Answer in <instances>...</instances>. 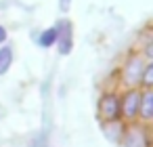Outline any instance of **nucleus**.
<instances>
[{"label":"nucleus","mask_w":153,"mask_h":147,"mask_svg":"<svg viewBox=\"0 0 153 147\" xmlns=\"http://www.w3.org/2000/svg\"><path fill=\"white\" fill-rule=\"evenodd\" d=\"M4 40H7V30L0 25V42H4Z\"/></svg>","instance_id":"9d476101"},{"label":"nucleus","mask_w":153,"mask_h":147,"mask_svg":"<svg viewBox=\"0 0 153 147\" xmlns=\"http://www.w3.org/2000/svg\"><path fill=\"white\" fill-rule=\"evenodd\" d=\"M101 109H103V116L109 120V122H117L120 120V111H122V105H120V99L115 95H105L101 99Z\"/></svg>","instance_id":"f03ea898"},{"label":"nucleus","mask_w":153,"mask_h":147,"mask_svg":"<svg viewBox=\"0 0 153 147\" xmlns=\"http://www.w3.org/2000/svg\"><path fill=\"white\" fill-rule=\"evenodd\" d=\"M57 42V28H48L42 36H40V44L42 46H53Z\"/></svg>","instance_id":"0eeeda50"},{"label":"nucleus","mask_w":153,"mask_h":147,"mask_svg":"<svg viewBox=\"0 0 153 147\" xmlns=\"http://www.w3.org/2000/svg\"><path fill=\"white\" fill-rule=\"evenodd\" d=\"M140 107H143V118H145V120H151V116H153V93H151L149 88H147V93L143 95Z\"/></svg>","instance_id":"423d86ee"},{"label":"nucleus","mask_w":153,"mask_h":147,"mask_svg":"<svg viewBox=\"0 0 153 147\" xmlns=\"http://www.w3.org/2000/svg\"><path fill=\"white\" fill-rule=\"evenodd\" d=\"M59 7H61V11H69V4H71V0H59Z\"/></svg>","instance_id":"1a4fd4ad"},{"label":"nucleus","mask_w":153,"mask_h":147,"mask_svg":"<svg viewBox=\"0 0 153 147\" xmlns=\"http://www.w3.org/2000/svg\"><path fill=\"white\" fill-rule=\"evenodd\" d=\"M57 42H59V53L67 55L71 51V25L65 21L57 28Z\"/></svg>","instance_id":"7ed1b4c3"},{"label":"nucleus","mask_w":153,"mask_h":147,"mask_svg":"<svg viewBox=\"0 0 153 147\" xmlns=\"http://www.w3.org/2000/svg\"><path fill=\"white\" fill-rule=\"evenodd\" d=\"M143 72H145V80H143V84H145V88H149V86H151V80H153V65H147Z\"/></svg>","instance_id":"6e6552de"},{"label":"nucleus","mask_w":153,"mask_h":147,"mask_svg":"<svg viewBox=\"0 0 153 147\" xmlns=\"http://www.w3.org/2000/svg\"><path fill=\"white\" fill-rule=\"evenodd\" d=\"M143 61L138 59V57H130V61H128V65H126V69H124V78H126V82L128 84H136L138 80H140V74H143Z\"/></svg>","instance_id":"20e7f679"},{"label":"nucleus","mask_w":153,"mask_h":147,"mask_svg":"<svg viewBox=\"0 0 153 147\" xmlns=\"http://www.w3.org/2000/svg\"><path fill=\"white\" fill-rule=\"evenodd\" d=\"M140 101H143V95L138 93V90H134V88H130L126 95H124V99L120 101V105H122V111L126 113V118H136V113L140 111Z\"/></svg>","instance_id":"f257e3e1"},{"label":"nucleus","mask_w":153,"mask_h":147,"mask_svg":"<svg viewBox=\"0 0 153 147\" xmlns=\"http://www.w3.org/2000/svg\"><path fill=\"white\" fill-rule=\"evenodd\" d=\"M11 63H13V51L9 46H2L0 49V76L9 72Z\"/></svg>","instance_id":"39448f33"}]
</instances>
